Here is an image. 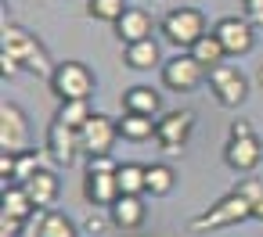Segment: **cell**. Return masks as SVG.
Returning <instances> with one entry per match:
<instances>
[{
	"mask_svg": "<svg viewBox=\"0 0 263 237\" xmlns=\"http://www.w3.org/2000/svg\"><path fill=\"white\" fill-rule=\"evenodd\" d=\"M4 212L15 216V219H22V223H29V219L40 216L44 208H36V201L29 198V190H26L22 183H11V187H4Z\"/></svg>",
	"mask_w": 263,
	"mask_h": 237,
	"instance_id": "obj_18",
	"label": "cell"
},
{
	"mask_svg": "<svg viewBox=\"0 0 263 237\" xmlns=\"http://www.w3.org/2000/svg\"><path fill=\"white\" fill-rule=\"evenodd\" d=\"M36 233H40V237H76V223H72L65 212L44 208V212L36 216Z\"/></svg>",
	"mask_w": 263,
	"mask_h": 237,
	"instance_id": "obj_22",
	"label": "cell"
},
{
	"mask_svg": "<svg viewBox=\"0 0 263 237\" xmlns=\"http://www.w3.org/2000/svg\"><path fill=\"white\" fill-rule=\"evenodd\" d=\"M83 198L94 208H112L119 201V180H116V173H94V169H87V176H83Z\"/></svg>",
	"mask_w": 263,
	"mask_h": 237,
	"instance_id": "obj_13",
	"label": "cell"
},
{
	"mask_svg": "<svg viewBox=\"0 0 263 237\" xmlns=\"http://www.w3.org/2000/svg\"><path fill=\"white\" fill-rule=\"evenodd\" d=\"M155 122H159V119H152V115L126 112V115L119 119V137H123V140H130V144L152 140V137H155Z\"/></svg>",
	"mask_w": 263,
	"mask_h": 237,
	"instance_id": "obj_21",
	"label": "cell"
},
{
	"mask_svg": "<svg viewBox=\"0 0 263 237\" xmlns=\"http://www.w3.org/2000/svg\"><path fill=\"white\" fill-rule=\"evenodd\" d=\"M123 61H126L134 72H148V69H155V65L162 61V51H159V44H155V36H152V40H141V44H126Z\"/></svg>",
	"mask_w": 263,
	"mask_h": 237,
	"instance_id": "obj_19",
	"label": "cell"
},
{
	"mask_svg": "<svg viewBox=\"0 0 263 237\" xmlns=\"http://www.w3.org/2000/svg\"><path fill=\"white\" fill-rule=\"evenodd\" d=\"M22 187L29 190V198L36 201V208H51V205L58 201V187H62V183H58V176H54L51 169H40V173H36L33 180H26Z\"/></svg>",
	"mask_w": 263,
	"mask_h": 237,
	"instance_id": "obj_17",
	"label": "cell"
},
{
	"mask_svg": "<svg viewBox=\"0 0 263 237\" xmlns=\"http://www.w3.org/2000/svg\"><path fill=\"white\" fill-rule=\"evenodd\" d=\"M87 230H90V233H105V219H101V216H90V219H87Z\"/></svg>",
	"mask_w": 263,
	"mask_h": 237,
	"instance_id": "obj_35",
	"label": "cell"
},
{
	"mask_svg": "<svg viewBox=\"0 0 263 237\" xmlns=\"http://www.w3.org/2000/svg\"><path fill=\"white\" fill-rule=\"evenodd\" d=\"M126 11H130L126 0H87V15L98 22H108V26H116Z\"/></svg>",
	"mask_w": 263,
	"mask_h": 237,
	"instance_id": "obj_25",
	"label": "cell"
},
{
	"mask_svg": "<svg viewBox=\"0 0 263 237\" xmlns=\"http://www.w3.org/2000/svg\"><path fill=\"white\" fill-rule=\"evenodd\" d=\"M195 133V115L191 112H166L155 122V140L162 151H184Z\"/></svg>",
	"mask_w": 263,
	"mask_h": 237,
	"instance_id": "obj_9",
	"label": "cell"
},
{
	"mask_svg": "<svg viewBox=\"0 0 263 237\" xmlns=\"http://www.w3.org/2000/svg\"><path fill=\"white\" fill-rule=\"evenodd\" d=\"M162 40L173 44L177 51H191L209 29H205V15L198 8H173L166 18H162Z\"/></svg>",
	"mask_w": 263,
	"mask_h": 237,
	"instance_id": "obj_4",
	"label": "cell"
},
{
	"mask_svg": "<svg viewBox=\"0 0 263 237\" xmlns=\"http://www.w3.org/2000/svg\"><path fill=\"white\" fill-rule=\"evenodd\" d=\"M259 158H263V144H259L256 133H249V137H227V144H223V162H227L234 173H252V169L259 165Z\"/></svg>",
	"mask_w": 263,
	"mask_h": 237,
	"instance_id": "obj_12",
	"label": "cell"
},
{
	"mask_svg": "<svg viewBox=\"0 0 263 237\" xmlns=\"http://www.w3.org/2000/svg\"><path fill=\"white\" fill-rule=\"evenodd\" d=\"M0 72H4V79L18 76V72H22V61H18V54H11V51H4V47H0Z\"/></svg>",
	"mask_w": 263,
	"mask_h": 237,
	"instance_id": "obj_29",
	"label": "cell"
},
{
	"mask_svg": "<svg viewBox=\"0 0 263 237\" xmlns=\"http://www.w3.org/2000/svg\"><path fill=\"white\" fill-rule=\"evenodd\" d=\"M116 137H119V122L108 119V115H101V112H94L90 122L80 130V147L87 155H112Z\"/></svg>",
	"mask_w": 263,
	"mask_h": 237,
	"instance_id": "obj_10",
	"label": "cell"
},
{
	"mask_svg": "<svg viewBox=\"0 0 263 237\" xmlns=\"http://www.w3.org/2000/svg\"><path fill=\"white\" fill-rule=\"evenodd\" d=\"M0 47H4V51H11V54H18V61H22V69H26V72H36V76L51 79L54 61H51L47 47H44V44H40V40H36L29 29H22V26H4Z\"/></svg>",
	"mask_w": 263,
	"mask_h": 237,
	"instance_id": "obj_1",
	"label": "cell"
},
{
	"mask_svg": "<svg viewBox=\"0 0 263 237\" xmlns=\"http://www.w3.org/2000/svg\"><path fill=\"white\" fill-rule=\"evenodd\" d=\"M152 29H155V22H152V15H148L144 8H130V11L116 22V36L123 40V47H126V44L152 40Z\"/></svg>",
	"mask_w": 263,
	"mask_h": 237,
	"instance_id": "obj_14",
	"label": "cell"
},
{
	"mask_svg": "<svg viewBox=\"0 0 263 237\" xmlns=\"http://www.w3.org/2000/svg\"><path fill=\"white\" fill-rule=\"evenodd\" d=\"M205 83H209L213 97H216L223 108H238V104L249 97V79H245V72L234 69V65H227V61L216 65V69H209Z\"/></svg>",
	"mask_w": 263,
	"mask_h": 237,
	"instance_id": "obj_5",
	"label": "cell"
},
{
	"mask_svg": "<svg viewBox=\"0 0 263 237\" xmlns=\"http://www.w3.org/2000/svg\"><path fill=\"white\" fill-rule=\"evenodd\" d=\"M80 130L65 126L62 119H51L47 126V155L54 158V165H72L76 155H80Z\"/></svg>",
	"mask_w": 263,
	"mask_h": 237,
	"instance_id": "obj_11",
	"label": "cell"
},
{
	"mask_svg": "<svg viewBox=\"0 0 263 237\" xmlns=\"http://www.w3.org/2000/svg\"><path fill=\"white\" fill-rule=\"evenodd\" d=\"M40 169H44V165H40L36 151H22V155H15V180H11V183H26V180H33Z\"/></svg>",
	"mask_w": 263,
	"mask_h": 237,
	"instance_id": "obj_27",
	"label": "cell"
},
{
	"mask_svg": "<svg viewBox=\"0 0 263 237\" xmlns=\"http://www.w3.org/2000/svg\"><path fill=\"white\" fill-rule=\"evenodd\" d=\"M234 190H238L245 201H252V205H256V201L263 198V180H259V176H241V180L234 183Z\"/></svg>",
	"mask_w": 263,
	"mask_h": 237,
	"instance_id": "obj_28",
	"label": "cell"
},
{
	"mask_svg": "<svg viewBox=\"0 0 263 237\" xmlns=\"http://www.w3.org/2000/svg\"><path fill=\"white\" fill-rule=\"evenodd\" d=\"M87 169H94V173H116V169H119V162H116L112 155H90Z\"/></svg>",
	"mask_w": 263,
	"mask_h": 237,
	"instance_id": "obj_30",
	"label": "cell"
},
{
	"mask_svg": "<svg viewBox=\"0 0 263 237\" xmlns=\"http://www.w3.org/2000/svg\"><path fill=\"white\" fill-rule=\"evenodd\" d=\"M123 112H137V115H162V97L155 87H130L123 94Z\"/></svg>",
	"mask_w": 263,
	"mask_h": 237,
	"instance_id": "obj_16",
	"label": "cell"
},
{
	"mask_svg": "<svg viewBox=\"0 0 263 237\" xmlns=\"http://www.w3.org/2000/svg\"><path fill=\"white\" fill-rule=\"evenodd\" d=\"M249 133H252V126H249L245 119H234V122H231V137H249Z\"/></svg>",
	"mask_w": 263,
	"mask_h": 237,
	"instance_id": "obj_34",
	"label": "cell"
},
{
	"mask_svg": "<svg viewBox=\"0 0 263 237\" xmlns=\"http://www.w3.org/2000/svg\"><path fill=\"white\" fill-rule=\"evenodd\" d=\"M177 187V173L170 169V165H162V162H155V165H148V180H144V194H152V198H166L170 190Z\"/></svg>",
	"mask_w": 263,
	"mask_h": 237,
	"instance_id": "obj_23",
	"label": "cell"
},
{
	"mask_svg": "<svg viewBox=\"0 0 263 237\" xmlns=\"http://www.w3.org/2000/svg\"><path fill=\"white\" fill-rule=\"evenodd\" d=\"M0 151H11V155L33 151L29 147V115L8 101L0 104Z\"/></svg>",
	"mask_w": 263,
	"mask_h": 237,
	"instance_id": "obj_7",
	"label": "cell"
},
{
	"mask_svg": "<svg viewBox=\"0 0 263 237\" xmlns=\"http://www.w3.org/2000/svg\"><path fill=\"white\" fill-rule=\"evenodd\" d=\"M213 33H216V40L223 44L227 58H245V54L256 47V29H252L249 18L227 15V18H220V22L213 26Z\"/></svg>",
	"mask_w": 263,
	"mask_h": 237,
	"instance_id": "obj_8",
	"label": "cell"
},
{
	"mask_svg": "<svg viewBox=\"0 0 263 237\" xmlns=\"http://www.w3.org/2000/svg\"><path fill=\"white\" fill-rule=\"evenodd\" d=\"M0 176H4V187H8V180H15V155L11 151H0Z\"/></svg>",
	"mask_w": 263,
	"mask_h": 237,
	"instance_id": "obj_32",
	"label": "cell"
},
{
	"mask_svg": "<svg viewBox=\"0 0 263 237\" xmlns=\"http://www.w3.org/2000/svg\"><path fill=\"white\" fill-rule=\"evenodd\" d=\"M144 216H148V208H144L141 194H119V201L108 208V219L119 230H137L144 223Z\"/></svg>",
	"mask_w": 263,
	"mask_h": 237,
	"instance_id": "obj_15",
	"label": "cell"
},
{
	"mask_svg": "<svg viewBox=\"0 0 263 237\" xmlns=\"http://www.w3.org/2000/svg\"><path fill=\"white\" fill-rule=\"evenodd\" d=\"M47 87L58 101H90L98 79H94L90 65H83V61H58Z\"/></svg>",
	"mask_w": 263,
	"mask_h": 237,
	"instance_id": "obj_3",
	"label": "cell"
},
{
	"mask_svg": "<svg viewBox=\"0 0 263 237\" xmlns=\"http://www.w3.org/2000/svg\"><path fill=\"white\" fill-rule=\"evenodd\" d=\"M252 219H263V198H259V201L252 205Z\"/></svg>",
	"mask_w": 263,
	"mask_h": 237,
	"instance_id": "obj_36",
	"label": "cell"
},
{
	"mask_svg": "<svg viewBox=\"0 0 263 237\" xmlns=\"http://www.w3.org/2000/svg\"><path fill=\"white\" fill-rule=\"evenodd\" d=\"M22 219H15V216H8V212H0V237H22Z\"/></svg>",
	"mask_w": 263,
	"mask_h": 237,
	"instance_id": "obj_31",
	"label": "cell"
},
{
	"mask_svg": "<svg viewBox=\"0 0 263 237\" xmlns=\"http://www.w3.org/2000/svg\"><path fill=\"white\" fill-rule=\"evenodd\" d=\"M90 115H94L90 101H62L54 119H62V122H65V126H72V130H83V126L90 122Z\"/></svg>",
	"mask_w": 263,
	"mask_h": 237,
	"instance_id": "obj_26",
	"label": "cell"
},
{
	"mask_svg": "<svg viewBox=\"0 0 263 237\" xmlns=\"http://www.w3.org/2000/svg\"><path fill=\"white\" fill-rule=\"evenodd\" d=\"M187 54H191V58H195V61L205 69V72L227 61V51H223V44L216 40V33H213V29H209V33H205V36H202V40H198V44H195Z\"/></svg>",
	"mask_w": 263,
	"mask_h": 237,
	"instance_id": "obj_20",
	"label": "cell"
},
{
	"mask_svg": "<svg viewBox=\"0 0 263 237\" xmlns=\"http://www.w3.org/2000/svg\"><path fill=\"white\" fill-rule=\"evenodd\" d=\"M241 4H245L249 22H252V26H263V0H241Z\"/></svg>",
	"mask_w": 263,
	"mask_h": 237,
	"instance_id": "obj_33",
	"label": "cell"
},
{
	"mask_svg": "<svg viewBox=\"0 0 263 237\" xmlns=\"http://www.w3.org/2000/svg\"><path fill=\"white\" fill-rule=\"evenodd\" d=\"M205 69L191 58V54H177L162 65V87L173 90V94H195L202 83H205Z\"/></svg>",
	"mask_w": 263,
	"mask_h": 237,
	"instance_id": "obj_6",
	"label": "cell"
},
{
	"mask_svg": "<svg viewBox=\"0 0 263 237\" xmlns=\"http://www.w3.org/2000/svg\"><path fill=\"white\" fill-rule=\"evenodd\" d=\"M245 219H252V201H245L238 190H231V194H223L220 201H213L205 212H198V216L187 223V230H191V233H209V230L238 226V223H245Z\"/></svg>",
	"mask_w": 263,
	"mask_h": 237,
	"instance_id": "obj_2",
	"label": "cell"
},
{
	"mask_svg": "<svg viewBox=\"0 0 263 237\" xmlns=\"http://www.w3.org/2000/svg\"><path fill=\"white\" fill-rule=\"evenodd\" d=\"M116 180H119V194H144L148 165H137V162H123V165L116 169Z\"/></svg>",
	"mask_w": 263,
	"mask_h": 237,
	"instance_id": "obj_24",
	"label": "cell"
}]
</instances>
